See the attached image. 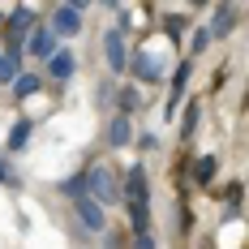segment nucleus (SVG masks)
I'll use <instances>...</instances> for the list:
<instances>
[{"mask_svg":"<svg viewBox=\"0 0 249 249\" xmlns=\"http://www.w3.org/2000/svg\"><path fill=\"white\" fill-rule=\"evenodd\" d=\"M30 30H35V9L30 4H22V9H13L9 13V22H4V48L9 52H22V39H30Z\"/></svg>","mask_w":249,"mask_h":249,"instance_id":"nucleus-2","label":"nucleus"},{"mask_svg":"<svg viewBox=\"0 0 249 249\" xmlns=\"http://www.w3.org/2000/svg\"><path fill=\"white\" fill-rule=\"evenodd\" d=\"M30 133H35V124H30V121H18L13 129H9V150H22L26 142H30Z\"/></svg>","mask_w":249,"mask_h":249,"instance_id":"nucleus-15","label":"nucleus"},{"mask_svg":"<svg viewBox=\"0 0 249 249\" xmlns=\"http://www.w3.org/2000/svg\"><path fill=\"white\" fill-rule=\"evenodd\" d=\"M86 194H90V198H99L103 206H107V202H121V180H116V172H112L107 163L86 168Z\"/></svg>","mask_w":249,"mask_h":249,"instance_id":"nucleus-1","label":"nucleus"},{"mask_svg":"<svg viewBox=\"0 0 249 249\" xmlns=\"http://www.w3.org/2000/svg\"><path fill=\"white\" fill-rule=\"evenodd\" d=\"M52 30H56L60 39H73V35H82V9H73V4H60V9L52 13Z\"/></svg>","mask_w":249,"mask_h":249,"instance_id":"nucleus-6","label":"nucleus"},{"mask_svg":"<svg viewBox=\"0 0 249 249\" xmlns=\"http://www.w3.org/2000/svg\"><path fill=\"white\" fill-rule=\"evenodd\" d=\"M9 86H13V95H18V99H26V95H35V90H39V73H22V77H13Z\"/></svg>","mask_w":249,"mask_h":249,"instance_id":"nucleus-16","label":"nucleus"},{"mask_svg":"<svg viewBox=\"0 0 249 249\" xmlns=\"http://www.w3.org/2000/svg\"><path fill=\"white\" fill-rule=\"evenodd\" d=\"M198 121H202V103H185V121H180V142H194V133H198Z\"/></svg>","mask_w":249,"mask_h":249,"instance_id":"nucleus-13","label":"nucleus"},{"mask_svg":"<svg viewBox=\"0 0 249 249\" xmlns=\"http://www.w3.org/2000/svg\"><path fill=\"white\" fill-rule=\"evenodd\" d=\"M129 142H133V124H129V116H112V121H107V146H129Z\"/></svg>","mask_w":249,"mask_h":249,"instance_id":"nucleus-12","label":"nucleus"},{"mask_svg":"<svg viewBox=\"0 0 249 249\" xmlns=\"http://www.w3.org/2000/svg\"><path fill=\"white\" fill-rule=\"evenodd\" d=\"M211 43H215V39H211V26H198V30H194V56H198V52H206Z\"/></svg>","mask_w":249,"mask_h":249,"instance_id":"nucleus-20","label":"nucleus"},{"mask_svg":"<svg viewBox=\"0 0 249 249\" xmlns=\"http://www.w3.org/2000/svg\"><path fill=\"white\" fill-rule=\"evenodd\" d=\"M73 69H77V56L69 48H56L48 56V73L52 77H60V82H65V77H73Z\"/></svg>","mask_w":249,"mask_h":249,"instance_id":"nucleus-11","label":"nucleus"},{"mask_svg":"<svg viewBox=\"0 0 249 249\" xmlns=\"http://www.w3.org/2000/svg\"><path fill=\"white\" fill-rule=\"evenodd\" d=\"M18 60H22V52L4 48V56H0V82H13V77H18Z\"/></svg>","mask_w":249,"mask_h":249,"instance_id":"nucleus-18","label":"nucleus"},{"mask_svg":"<svg viewBox=\"0 0 249 249\" xmlns=\"http://www.w3.org/2000/svg\"><path fill=\"white\" fill-rule=\"evenodd\" d=\"M77 219H82V228H86V232H107V211H103V202L99 198H90V194H77Z\"/></svg>","mask_w":249,"mask_h":249,"instance_id":"nucleus-3","label":"nucleus"},{"mask_svg":"<svg viewBox=\"0 0 249 249\" xmlns=\"http://www.w3.org/2000/svg\"><path fill=\"white\" fill-rule=\"evenodd\" d=\"M116 103H121V112H124V116H133V112H142V95H138L133 86H124L121 95H116Z\"/></svg>","mask_w":249,"mask_h":249,"instance_id":"nucleus-17","label":"nucleus"},{"mask_svg":"<svg viewBox=\"0 0 249 249\" xmlns=\"http://www.w3.org/2000/svg\"><path fill=\"white\" fill-rule=\"evenodd\" d=\"M121 194H124L129 202H150V180H146V168H142V163H133V168L124 172Z\"/></svg>","mask_w":249,"mask_h":249,"instance_id":"nucleus-5","label":"nucleus"},{"mask_svg":"<svg viewBox=\"0 0 249 249\" xmlns=\"http://www.w3.org/2000/svg\"><path fill=\"white\" fill-rule=\"evenodd\" d=\"M103 52H107V69H112V73H124V69H129V52H124V35L121 30H107V35H103Z\"/></svg>","mask_w":249,"mask_h":249,"instance_id":"nucleus-7","label":"nucleus"},{"mask_svg":"<svg viewBox=\"0 0 249 249\" xmlns=\"http://www.w3.org/2000/svg\"><path fill=\"white\" fill-rule=\"evenodd\" d=\"M194 4H206V0H194Z\"/></svg>","mask_w":249,"mask_h":249,"instance_id":"nucleus-26","label":"nucleus"},{"mask_svg":"<svg viewBox=\"0 0 249 249\" xmlns=\"http://www.w3.org/2000/svg\"><path fill=\"white\" fill-rule=\"evenodd\" d=\"M185 86H189V60H185V65H176L172 90H168V107H163V121H172V112L180 107V99H185Z\"/></svg>","mask_w":249,"mask_h":249,"instance_id":"nucleus-10","label":"nucleus"},{"mask_svg":"<svg viewBox=\"0 0 249 249\" xmlns=\"http://www.w3.org/2000/svg\"><path fill=\"white\" fill-rule=\"evenodd\" d=\"M0 180H9V163L4 159H0Z\"/></svg>","mask_w":249,"mask_h":249,"instance_id":"nucleus-23","label":"nucleus"},{"mask_svg":"<svg viewBox=\"0 0 249 249\" xmlns=\"http://www.w3.org/2000/svg\"><path fill=\"white\" fill-rule=\"evenodd\" d=\"M60 194H69V198L86 194V176H69V180H60Z\"/></svg>","mask_w":249,"mask_h":249,"instance_id":"nucleus-19","label":"nucleus"},{"mask_svg":"<svg viewBox=\"0 0 249 249\" xmlns=\"http://www.w3.org/2000/svg\"><path fill=\"white\" fill-rule=\"evenodd\" d=\"M65 4H73V9H86V4H90V0H65Z\"/></svg>","mask_w":249,"mask_h":249,"instance_id":"nucleus-22","label":"nucleus"},{"mask_svg":"<svg viewBox=\"0 0 249 249\" xmlns=\"http://www.w3.org/2000/svg\"><path fill=\"white\" fill-rule=\"evenodd\" d=\"M236 13H241V4H236V0H219L215 18H211V39H228V35H232V26H236Z\"/></svg>","mask_w":249,"mask_h":249,"instance_id":"nucleus-8","label":"nucleus"},{"mask_svg":"<svg viewBox=\"0 0 249 249\" xmlns=\"http://www.w3.org/2000/svg\"><path fill=\"white\" fill-rule=\"evenodd\" d=\"M129 69L142 77V82H159V77L168 73V60L155 56V52H133V56H129Z\"/></svg>","mask_w":249,"mask_h":249,"instance_id":"nucleus-4","label":"nucleus"},{"mask_svg":"<svg viewBox=\"0 0 249 249\" xmlns=\"http://www.w3.org/2000/svg\"><path fill=\"white\" fill-rule=\"evenodd\" d=\"M56 39H60V35H56V30H39V26H35V30H30V39H26V48H30V56H35V60H48L52 52H56Z\"/></svg>","mask_w":249,"mask_h":249,"instance_id":"nucleus-9","label":"nucleus"},{"mask_svg":"<svg viewBox=\"0 0 249 249\" xmlns=\"http://www.w3.org/2000/svg\"><path fill=\"white\" fill-rule=\"evenodd\" d=\"M245 103H249V86H245Z\"/></svg>","mask_w":249,"mask_h":249,"instance_id":"nucleus-25","label":"nucleus"},{"mask_svg":"<svg viewBox=\"0 0 249 249\" xmlns=\"http://www.w3.org/2000/svg\"><path fill=\"white\" fill-rule=\"evenodd\" d=\"M103 9H121V0H103Z\"/></svg>","mask_w":249,"mask_h":249,"instance_id":"nucleus-24","label":"nucleus"},{"mask_svg":"<svg viewBox=\"0 0 249 249\" xmlns=\"http://www.w3.org/2000/svg\"><path fill=\"white\" fill-rule=\"evenodd\" d=\"M215 172H219V159H215V155H202L198 163H194V180H198V185H211Z\"/></svg>","mask_w":249,"mask_h":249,"instance_id":"nucleus-14","label":"nucleus"},{"mask_svg":"<svg viewBox=\"0 0 249 249\" xmlns=\"http://www.w3.org/2000/svg\"><path fill=\"white\" fill-rule=\"evenodd\" d=\"M163 26H168V35H172V39H176V35L185 30V18H168V22H163Z\"/></svg>","mask_w":249,"mask_h":249,"instance_id":"nucleus-21","label":"nucleus"}]
</instances>
